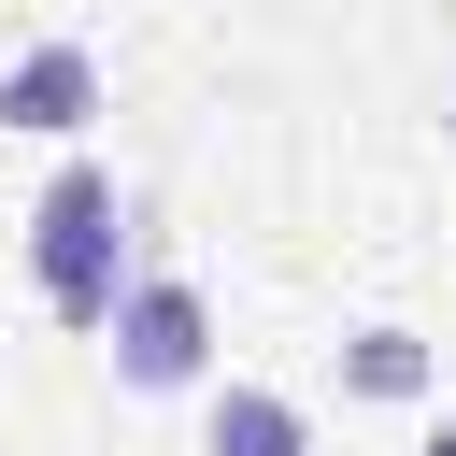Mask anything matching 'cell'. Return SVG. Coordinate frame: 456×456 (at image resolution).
<instances>
[{
	"instance_id": "1",
	"label": "cell",
	"mask_w": 456,
	"mask_h": 456,
	"mask_svg": "<svg viewBox=\"0 0 456 456\" xmlns=\"http://www.w3.org/2000/svg\"><path fill=\"white\" fill-rule=\"evenodd\" d=\"M28 299H43L71 342L114 328V299H128V185H114L100 157H57V185L28 200Z\"/></svg>"
},
{
	"instance_id": "5",
	"label": "cell",
	"mask_w": 456,
	"mask_h": 456,
	"mask_svg": "<svg viewBox=\"0 0 456 456\" xmlns=\"http://www.w3.org/2000/svg\"><path fill=\"white\" fill-rule=\"evenodd\" d=\"M428 385H442V356H428L413 328H356V342H342V399H370V413H413Z\"/></svg>"
},
{
	"instance_id": "6",
	"label": "cell",
	"mask_w": 456,
	"mask_h": 456,
	"mask_svg": "<svg viewBox=\"0 0 456 456\" xmlns=\"http://www.w3.org/2000/svg\"><path fill=\"white\" fill-rule=\"evenodd\" d=\"M413 456H456V413H442V428H428V442H413Z\"/></svg>"
},
{
	"instance_id": "2",
	"label": "cell",
	"mask_w": 456,
	"mask_h": 456,
	"mask_svg": "<svg viewBox=\"0 0 456 456\" xmlns=\"http://www.w3.org/2000/svg\"><path fill=\"white\" fill-rule=\"evenodd\" d=\"M100 356H114V385H128V399H185V385H214V299H200L185 271H128V299H114Z\"/></svg>"
},
{
	"instance_id": "3",
	"label": "cell",
	"mask_w": 456,
	"mask_h": 456,
	"mask_svg": "<svg viewBox=\"0 0 456 456\" xmlns=\"http://www.w3.org/2000/svg\"><path fill=\"white\" fill-rule=\"evenodd\" d=\"M0 128L14 142H86L100 128V57L57 28V43H28V57H0Z\"/></svg>"
},
{
	"instance_id": "4",
	"label": "cell",
	"mask_w": 456,
	"mask_h": 456,
	"mask_svg": "<svg viewBox=\"0 0 456 456\" xmlns=\"http://www.w3.org/2000/svg\"><path fill=\"white\" fill-rule=\"evenodd\" d=\"M200 456H314V413H299L285 385H214V428H200Z\"/></svg>"
}]
</instances>
